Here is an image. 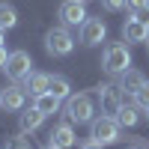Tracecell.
Here are the masks:
<instances>
[{"label": "cell", "mask_w": 149, "mask_h": 149, "mask_svg": "<svg viewBox=\"0 0 149 149\" xmlns=\"http://www.w3.org/2000/svg\"><path fill=\"white\" fill-rule=\"evenodd\" d=\"M119 122H116V116H93V122H90V140H95L98 146H110V143H116L119 140Z\"/></svg>", "instance_id": "obj_1"}, {"label": "cell", "mask_w": 149, "mask_h": 149, "mask_svg": "<svg viewBox=\"0 0 149 149\" xmlns=\"http://www.w3.org/2000/svg\"><path fill=\"white\" fill-rule=\"evenodd\" d=\"M102 69L107 74H122L125 69H131V54L122 42H110L102 54Z\"/></svg>", "instance_id": "obj_2"}, {"label": "cell", "mask_w": 149, "mask_h": 149, "mask_svg": "<svg viewBox=\"0 0 149 149\" xmlns=\"http://www.w3.org/2000/svg\"><path fill=\"white\" fill-rule=\"evenodd\" d=\"M93 113H95V107H93V98L86 93L69 95V102H66V119L69 122H78V125L93 122Z\"/></svg>", "instance_id": "obj_3"}, {"label": "cell", "mask_w": 149, "mask_h": 149, "mask_svg": "<svg viewBox=\"0 0 149 149\" xmlns=\"http://www.w3.org/2000/svg\"><path fill=\"white\" fill-rule=\"evenodd\" d=\"M45 48H48V54H51V57H69V54H72L74 39H72V33H69L66 24H63V27H51V30H48Z\"/></svg>", "instance_id": "obj_4"}, {"label": "cell", "mask_w": 149, "mask_h": 149, "mask_svg": "<svg viewBox=\"0 0 149 149\" xmlns=\"http://www.w3.org/2000/svg\"><path fill=\"white\" fill-rule=\"evenodd\" d=\"M122 102H125V95H122L119 86H113V84H102L98 86V107H102L104 116H116Z\"/></svg>", "instance_id": "obj_5"}, {"label": "cell", "mask_w": 149, "mask_h": 149, "mask_svg": "<svg viewBox=\"0 0 149 149\" xmlns=\"http://www.w3.org/2000/svg\"><path fill=\"white\" fill-rule=\"evenodd\" d=\"M30 66H33V60H30L27 51H12V54L6 57V66H3V69H6V78H9V81H24V78L33 72Z\"/></svg>", "instance_id": "obj_6"}, {"label": "cell", "mask_w": 149, "mask_h": 149, "mask_svg": "<svg viewBox=\"0 0 149 149\" xmlns=\"http://www.w3.org/2000/svg\"><path fill=\"white\" fill-rule=\"evenodd\" d=\"M104 36H107V24H104L102 18H86V21L81 24V45L95 48V45L104 42Z\"/></svg>", "instance_id": "obj_7"}, {"label": "cell", "mask_w": 149, "mask_h": 149, "mask_svg": "<svg viewBox=\"0 0 149 149\" xmlns=\"http://www.w3.org/2000/svg\"><path fill=\"white\" fill-rule=\"evenodd\" d=\"M86 18L90 15H86L84 0H66V3H60V21H63L66 27H81Z\"/></svg>", "instance_id": "obj_8"}, {"label": "cell", "mask_w": 149, "mask_h": 149, "mask_svg": "<svg viewBox=\"0 0 149 149\" xmlns=\"http://www.w3.org/2000/svg\"><path fill=\"white\" fill-rule=\"evenodd\" d=\"M24 98H27V90L18 84H9L6 90H0V107L15 113V110H24Z\"/></svg>", "instance_id": "obj_9"}, {"label": "cell", "mask_w": 149, "mask_h": 149, "mask_svg": "<svg viewBox=\"0 0 149 149\" xmlns=\"http://www.w3.org/2000/svg\"><path fill=\"white\" fill-rule=\"evenodd\" d=\"M116 78H119V84H116V86L122 90V95H131V98H134V93H137L140 86L146 84L143 72H137V69H125L122 74H116Z\"/></svg>", "instance_id": "obj_10"}, {"label": "cell", "mask_w": 149, "mask_h": 149, "mask_svg": "<svg viewBox=\"0 0 149 149\" xmlns=\"http://www.w3.org/2000/svg\"><path fill=\"white\" fill-rule=\"evenodd\" d=\"M48 137H51L48 143H54V146H60V149H69V146L78 143V137H74V131H72V122H60V125H54Z\"/></svg>", "instance_id": "obj_11"}, {"label": "cell", "mask_w": 149, "mask_h": 149, "mask_svg": "<svg viewBox=\"0 0 149 149\" xmlns=\"http://www.w3.org/2000/svg\"><path fill=\"white\" fill-rule=\"evenodd\" d=\"M122 39L125 42H149V27L140 24L137 18H128L122 24Z\"/></svg>", "instance_id": "obj_12"}, {"label": "cell", "mask_w": 149, "mask_h": 149, "mask_svg": "<svg viewBox=\"0 0 149 149\" xmlns=\"http://www.w3.org/2000/svg\"><path fill=\"white\" fill-rule=\"evenodd\" d=\"M42 122H45V113H42L36 104H33V107H27V110H21V116H18V125H21V131H24V134H27V131H36Z\"/></svg>", "instance_id": "obj_13"}, {"label": "cell", "mask_w": 149, "mask_h": 149, "mask_svg": "<svg viewBox=\"0 0 149 149\" xmlns=\"http://www.w3.org/2000/svg\"><path fill=\"white\" fill-rule=\"evenodd\" d=\"M33 98H36L33 104L39 107V110H42L45 116H51V113H57V110H60V102H63V98H57L54 93H48V90H45V93H39V95H33Z\"/></svg>", "instance_id": "obj_14"}, {"label": "cell", "mask_w": 149, "mask_h": 149, "mask_svg": "<svg viewBox=\"0 0 149 149\" xmlns=\"http://www.w3.org/2000/svg\"><path fill=\"white\" fill-rule=\"evenodd\" d=\"M116 122H119V125H125V128L137 125V122H140V107H137V104H128V102H122L119 113H116Z\"/></svg>", "instance_id": "obj_15"}, {"label": "cell", "mask_w": 149, "mask_h": 149, "mask_svg": "<svg viewBox=\"0 0 149 149\" xmlns=\"http://www.w3.org/2000/svg\"><path fill=\"white\" fill-rule=\"evenodd\" d=\"M48 93H54L57 98H69L72 95V84L63 74H48Z\"/></svg>", "instance_id": "obj_16"}, {"label": "cell", "mask_w": 149, "mask_h": 149, "mask_svg": "<svg viewBox=\"0 0 149 149\" xmlns=\"http://www.w3.org/2000/svg\"><path fill=\"white\" fill-rule=\"evenodd\" d=\"M24 90H27L30 95L45 93V90H48V74H42V72H30L27 78H24Z\"/></svg>", "instance_id": "obj_17"}, {"label": "cell", "mask_w": 149, "mask_h": 149, "mask_svg": "<svg viewBox=\"0 0 149 149\" xmlns=\"http://www.w3.org/2000/svg\"><path fill=\"white\" fill-rule=\"evenodd\" d=\"M15 24H18V12H15V6L0 3V30H12Z\"/></svg>", "instance_id": "obj_18"}, {"label": "cell", "mask_w": 149, "mask_h": 149, "mask_svg": "<svg viewBox=\"0 0 149 149\" xmlns=\"http://www.w3.org/2000/svg\"><path fill=\"white\" fill-rule=\"evenodd\" d=\"M134 104H137L140 110H149V81L140 86L137 93H134Z\"/></svg>", "instance_id": "obj_19"}, {"label": "cell", "mask_w": 149, "mask_h": 149, "mask_svg": "<svg viewBox=\"0 0 149 149\" xmlns=\"http://www.w3.org/2000/svg\"><path fill=\"white\" fill-rule=\"evenodd\" d=\"M3 149H33V146H30V140H24V137H12V140H6Z\"/></svg>", "instance_id": "obj_20"}, {"label": "cell", "mask_w": 149, "mask_h": 149, "mask_svg": "<svg viewBox=\"0 0 149 149\" xmlns=\"http://www.w3.org/2000/svg\"><path fill=\"white\" fill-rule=\"evenodd\" d=\"M102 6L107 12H122V9H125V0H102Z\"/></svg>", "instance_id": "obj_21"}, {"label": "cell", "mask_w": 149, "mask_h": 149, "mask_svg": "<svg viewBox=\"0 0 149 149\" xmlns=\"http://www.w3.org/2000/svg\"><path fill=\"white\" fill-rule=\"evenodd\" d=\"M143 6H149V0H125V9H131V12H137Z\"/></svg>", "instance_id": "obj_22"}, {"label": "cell", "mask_w": 149, "mask_h": 149, "mask_svg": "<svg viewBox=\"0 0 149 149\" xmlns=\"http://www.w3.org/2000/svg\"><path fill=\"white\" fill-rule=\"evenodd\" d=\"M134 18H137L140 24H146V27H149V6H143V9H137V12H134Z\"/></svg>", "instance_id": "obj_23"}, {"label": "cell", "mask_w": 149, "mask_h": 149, "mask_svg": "<svg viewBox=\"0 0 149 149\" xmlns=\"http://www.w3.org/2000/svg\"><path fill=\"white\" fill-rule=\"evenodd\" d=\"M6 57H9V54H6V48H3V45H0V69H3V66H6Z\"/></svg>", "instance_id": "obj_24"}, {"label": "cell", "mask_w": 149, "mask_h": 149, "mask_svg": "<svg viewBox=\"0 0 149 149\" xmlns=\"http://www.w3.org/2000/svg\"><path fill=\"white\" fill-rule=\"evenodd\" d=\"M81 149H102V146H98V143H95V140H86V143H84V146H81Z\"/></svg>", "instance_id": "obj_25"}, {"label": "cell", "mask_w": 149, "mask_h": 149, "mask_svg": "<svg viewBox=\"0 0 149 149\" xmlns=\"http://www.w3.org/2000/svg\"><path fill=\"white\" fill-rule=\"evenodd\" d=\"M125 149H149V146H146V140H137L134 146H125Z\"/></svg>", "instance_id": "obj_26"}, {"label": "cell", "mask_w": 149, "mask_h": 149, "mask_svg": "<svg viewBox=\"0 0 149 149\" xmlns=\"http://www.w3.org/2000/svg\"><path fill=\"white\" fill-rule=\"evenodd\" d=\"M6 42V30H0V45H3Z\"/></svg>", "instance_id": "obj_27"}, {"label": "cell", "mask_w": 149, "mask_h": 149, "mask_svg": "<svg viewBox=\"0 0 149 149\" xmlns=\"http://www.w3.org/2000/svg\"><path fill=\"white\" fill-rule=\"evenodd\" d=\"M45 149H60V146H54V143H48V146H45Z\"/></svg>", "instance_id": "obj_28"}, {"label": "cell", "mask_w": 149, "mask_h": 149, "mask_svg": "<svg viewBox=\"0 0 149 149\" xmlns=\"http://www.w3.org/2000/svg\"><path fill=\"white\" fill-rule=\"evenodd\" d=\"M84 3H90V0H84Z\"/></svg>", "instance_id": "obj_29"}]
</instances>
